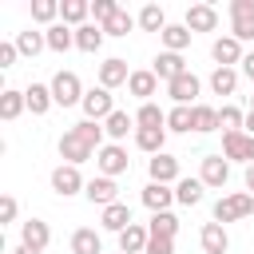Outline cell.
I'll list each match as a JSON object with an SVG mask.
<instances>
[{
  "label": "cell",
  "mask_w": 254,
  "mask_h": 254,
  "mask_svg": "<svg viewBox=\"0 0 254 254\" xmlns=\"http://www.w3.org/2000/svg\"><path fill=\"white\" fill-rule=\"evenodd\" d=\"M103 123H91V119H83V123H75V127H67L64 135H60V159L64 163H71V167H79V163H87V159H95L99 155V147H103Z\"/></svg>",
  "instance_id": "cell-1"
},
{
  "label": "cell",
  "mask_w": 254,
  "mask_h": 254,
  "mask_svg": "<svg viewBox=\"0 0 254 254\" xmlns=\"http://www.w3.org/2000/svg\"><path fill=\"white\" fill-rule=\"evenodd\" d=\"M83 83H79V75L75 71H56L52 75V99L60 103V107H75V103H83Z\"/></svg>",
  "instance_id": "cell-2"
},
{
  "label": "cell",
  "mask_w": 254,
  "mask_h": 254,
  "mask_svg": "<svg viewBox=\"0 0 254 254\" xmlns=\"http://www.w3.org/2000/svg\"><path fill=\"white\" fill-rule=\"evenodd\" d=\"M246 214H254V194H246V190H238V194H226V198H218L214 202V222H238V218H246Z\"/></svg>",
  "instance_id": "cell-3"
},
{
  "label": "cell",
  "mask_w": 254,
  "mask_h": 254,
  "mask_svg": "<svg viewBox=\"0 0 254 254\" xmlns=\"http://www.w3.org/2000/svg\"><path fill=\"white\" fill-rule=\"evenodd\" d=\"M222 159L226 163H254V135L250 131H226L222 135Z\"/></svg>",
  "instance_id": "cell-4"
},
{
  "label": "cell",
  "mask_w": 254,
  "mask_h": 254,
  "mask_svg": "<svg viewBox=\"0 0 254 254\" xmlns=\"http://www.w3.org/2000/svg\"><path fill=\"white\" fill-rule=\"evenodd\" d=\"M230 36L238 44L254 40V0H230Z\"/></svg>",
  "instance_id": "cell-5"
},
{
  "label": "cell",
  "mask_w": 254,
  "mask_h": 254,
  "mask_svg": "<svg viewBox=\"0 0 254 254\" xmlns=\"http://www.w3.org/2000/svg\"><path fill=\"white\" fill-rule=\"evenodd\" d=\"M95 167H99V175H107V179L123 175V171L131 167L127 147H119V143H103V147H99V155H95Z\"/></svg>",
  "instance_id": "cell-6"
},
{
  "label": "cell",
  "mask_w": 254,
  "mask_h": 254,
  "mask_svg": "<svg viewBox=\"0 0 254 254\" xmlns=\"http://www.w3.org/2000/svg\"><path fill=\"white\" fill-rule=\"evenodd\" d=\"M52 190H56L60 198H71V194L87 190V183H83L79 167H71V163H60V167L52 171Z\"/></svg>",
  "instance_id": "cell-7"
},
{
  "label": "cell",
  "mask_w": 254,
  "mask_h": 254,
  "mask_svg": "<svg viewBox=\"0 0 254 254\" xmlns=\"http://www.w3.org/2000/svg\"><path fill=\"white\" fill-rule=\"evenodd\" d=\"M198 91H202V83H198V75H194V71H187V75H179V79H171V83H167V95L175 99V107H194Z\"/></svg>",
  "instance_id": "cell-8"
},
{
  "label": "cell",
  "mask_w": 254,
  "mask_h": 254,
  "mask_svg": "<svg viewBox=\"0 0 254 254\" xmlns=\"http://www.w3.org/2000/svg\"><path fill=\"white\" fill-rule=\"evenodd\" d=\"M83 119H91V123H103L111 111H115V103H111V91L107 87H91L87 95H83Z\"/></svg>",
  "instance_id": "cell-9"
},
{
  "label": "cell",
  "mask_w": 254,
  "mask_h": 254,
  "mask_svg": "<svg viewBox=\"0 0 254 254\" xmlns=\"http://www.w3.org/2000/svg\"><path fill=\"white\" fill-rule=\"evenodd\" d=\"M198 179H202V187L222 190V187H226V179H230V163H226L222 155H206V159H202V167H198Z\"/></svg>",
  "instance_id": "cell-10"
},
{
  "label": "cell",
  "mask_w": 254,
  "mask_h": 254,
  "mask_svg": "<svg viewBox=\"0 0 254 254\" xmlns=\"http://www.w3.org/2000/svg\"><path fill=\"white\" fill-rule=\"evenodd\" d=\"M183 24H187L190 32H214V28H218V8H214V4H190L187 16H183Z\"/></svg>",
  "instance_id": "cell-11"
},
{
  "label": "cell",
  "mask_w": 254,
  "mask_h": 254,
  "mask_svg": "<svg viewBox=\"0 0 254 254\" xmlns=\"http://www.w3.org/2000/svg\"><path fill=\"white\" fill-rule=\"evenodd\" d=\"M83 194H87V202H91V206H99V210H103V206H111V202H119V187H115V179H107V175L91 179Z\"/></svg>",
  "instance_id": "cell-12"
},
{
  "label": "cell",
  "mask_w": 254,
  "mask_h": 254,
  "mask_svg": "<svg viewBox=\"0 0 254 254\" xmlns=\"http://www.w3.org/2000/svg\"><path fill=\"white\" fill-rule=\"evenodd\" d=\"M210 56H214V64L218 67H234V64H242V44L234 40V36H218L214 44H210Z\"/></svg>",
  "instance_id": "cell-13"
},
{
  "label": "cell",
  "mask_w": 254,
  "mask_h": 254,
  "mask_svg": "<svg viewBox=\"0 0 254 254\" xmlns=\"http://www.w3.org/2000/svg\"><path fill=\"white\" fill-rule=\"evenodd\" d=\"M151 71H155V75H159L163 83H171V79L187 75L190 67H187V60H183L179 52H159V56H155V67H151Z\"/></svg>",
  "instance_id": "cell-14"
},
{
  "label": "cell",
  "mask_w": 254,
  "mask_h": 254,
  "mask_svg": "<svg viewBox=\"0 0 254 254\" xmlns=\"http://www.w3.org/2000/svg\"><path fill=\"white\" fill-rule=\"evenodd\" d=\"M147 171H151V183H163V187H171V183H179V159L175 155H151V163H147Z\"/></svg>",
  "instance_id": "cell-15"
},
{
  "label": "cell",
  "mask_w": 254,
  "mask_h": 254,
  "mask_svg": "<svg viewBox=\"0 0 254 254\" xmlns=\"http://www.w3.org/2000/svg\"><path fill=\"white\" fill-rule=\"evenodd\" d=\"M20 242L44 254V250H48V242H52V230H48V222H44V218H28V222H20Z\"/></svg>",
  "instance_id": "cell-16"
},
{
  "label": "cell",
  "mask_w": 254,
  "mask_h": 254,
  "mask_svg": "<svg viewBox=\"0 0 254 254\" xmlns=\"http://www.w3.org/2000/svg\"><path fill=\"white\" fill-rule=\"evenodd\" d=\"M198 242H202V254H226L230 250V238H226V226L222 222H202Z\"/></svg>",
  "instance_id": "cell-17"
},
{
  "label": "cell",
  "mask_w": 254,
  "mask_h": 254,
  "mask_svg": "<svg viewBox=\"0 0 254 254\" xmlns=\"http://www.w3.org/2000/svg\"><path fill=\"white\" fill-rule=\"evenodd\" d=\"M131 79V71H127V60H119V56H111V60H103L99 64V87H119V83H127Z\"/></svg>",
  "instance_id": "cell-18"
},
{
  "label": "cell",
  "mask_w": 254,
  "mask_h": 254,
  "mask_svg": "<svg viewBox=\"0 0 254 254\" xmlns=\"http://www.w3.org/2000/svg\"><path fill=\"white\" fill-rule=\"evenodd\" d=\"M127 91H131L135 99L151 103V95L159 91V75H155L151 67H143V71H131V79H127Z\"/></svg>",
  "instance_id": "cell-19"
},
{
  "label": "cell",
  "mask_w": 254,
  "mask_h": 254,
  "mask_svg": "<svg viewBox=\"0 0 254 254\" xmlns=\"http://www.w3.org/2000/svg\"><path fill=\"white\" fill-rule=\"evenodd\" d=\"M171 202H175V190H171V187H163V183H147V187H143V206H147L151 214L171 210Z\"/></svg>",
  "instance_id": "cell-20"
},
{
  "label": "cell",
  "mask_w": 254,
  "mask_h": 254,
  "mask_svg": "<svg viewBox=\"0 0 254 254\" xmlns=\"http://www.w3.org/2000/svg\"><path fill=\"white\" fill-rule=\"evenodd\" d=\"M24 99H28V111L32 115H48L52 111V83H28L24 87Z\"/></svg>",
  "instance_id": "cell-21"
},
{
  "label": "cell",
  "mask_w": 254,
  "mask_h": 254,
  "mask_svg": "<svg viewBox=\"0 0 254 254\" xmlns=\"http://www.w3.org/2000/svg\"><path fill=\"white\" fill-rule=\"evenodd\" d=\"M147 242H151V230L139 226V222H131V226L119 234V254H143Z\"/></svg>",
  "instance_id": "cell-22"
},
{
  "label": "cell",
  "mask_w": 254,
  "mask_h": 254,
  "mask_svg": "<svg viewBox=\"0 0 254 254\" xmlns=\"http://www.w3.org/2000/svg\"><path fill=\"white\" fill-rule=\"evenodd\" d=\"M163 143H167V127H135V147L139 151L163 155Z\"/></svg>",
  "instance_id": "cell-23"
},
{
  "label": "cell",
  "mask_w": 254,
  "mask_h": 254,
  "mask_svg": "<svg viewBox=\"0 0 254 254\" xmlns=\"http://www.w3.org/2000/svg\"><path fill=\"white\" fill-rule=\"evenodd\" d=\"M99 222H103V230H115V234H123V230L131 226V206H127V202H111V206H103Z\"/></svg>",
  "instance_id": "cell-24"
},
{
  "label": "cell",
  "mask_w": 254,
  "mask_h": 254,
  "mask_svg": "<svg viewBox=\"0 0 254 254\" xmlns=\"http://www.w3.org/2000/svg\"><path fill=\"white\" fill-rule=\"evenodd\" d=\"M60 16H64L67 28H83L87 16H91V4H87V0H64V4H60Z\"/></svg>",
  "instance_id": "cell-25"
},
{
  "label": "cell",
  "mask_w": 254,
  "mask_h": 254,
  "mask_svg": "<svg viewBox=\"0 0 254 254\" xmlns=\"http://www.w3.org/2000/svg\"><path fill=\"white\" fill-rule=\"evenodd\" d=\"M44 40H48L52 52H67V48H75V28H67V24L60 20V24H52V28L44 32Z\"/></svg>",
  "instance_id": "cell-26"
},
{
  "label": "cell",
  "mask_w": 254,
  "mask_h": 254,
  "mask_svg": "<svg viewBox=\"0 0 254 254\" xmlns=\"http://www.w3.org/2000/svg\"><path fill=\"white\" fill-rule=\"evenodd\" d=\"M190 36H194V32H190L187 24H167L159 40H163V48H167V52H179V56H183V48L190 44Z\"/></svg>",
  "instance_id": "cell-27"
},
{
  "label": "cell",
  "mask_w": 254,
  "mask_h": 254,
  "mask_svg": "<svg viewBox=\"0 0 254 254\" xmlns=\"http://www.w3.org/2000/svg\"><path fill=\"white\" fill-rule=\"evenodd\" d=\"M131 127H135V119H131L127 111H119V107H115V111L103 119V131H107V139H111V143L127 139V131H131Z\"/></svg>",
  "instance_id": "cell-28"
},
{
  "label": "cell",
  "mask_w": 254,
  "mask_h": 254,
  "mask_svg": "<svg viewBox=\"0 0 254 254\" xmlns=\"http://www.w3.org/2000/svg\"><path fill=\"white\" fill-rule=\"evenodd\" d=\"M202 179H179L175 183V202H183V206H198L202 202Z\"/></svg>",
  "instance_id": "cell-29"
},
{
  "label": "cell",
  "mask_w": 254,
  "mask_h": 254,
  "mask_svg": "<svg viewBox=\"0 0 254 254\" xmlns=\"http://www.w3.org/2000/svg\"><path fill=\"white\" fill-rule=\"evenodd\" d=\"M103 36H107V32H103L99 24H83V28H75V48H79V52H99V48H103Z\"/></svg>",
  "instance_id": "cell-30"
},
{
  "label": "cell",
  "mask_w": 254,
  "mask_h": 254,
  "mask_svg": "<svg viewBox=\"0 0 254 254\" xmlns=\"http://www.w3.org/2000/svg\"><path fill=\"white\" fill-rule=\"evenodd\" d=\"M28 107V99H24V91H0V119L4 123H12V119H20V111Z\"/></svg>",
  "instance_id": "cell-31"
},
{
  "label": "cell",
  "mask_w": 254,
  "mask_h": 254,
  "mask_svg": "<svg viewBox=\"0 0 254 254\" xmlns=\"http://www.w3.org/2000/svg\"><path fill=\"white\" fill-rule=\"evenodd\" d=\"M99 250H103V242H99V234L91 226H79L71 234V254H99Z\"/></svg>",
  "instance_id": "cell-32"
},
{
  "label": "cell",
  "mask_w": 254,
  "mask_h": 254,
  "mask_svg": "<svg viewBox=\"0 0 254 254\" xmlns=\"http://www.w3.org/2000/svg\"><path fill=\"white\" fill-rule=\"evenodd\" d=\"M234 87H238V71L234 67H214L210 71V91L214 95H234Z\"/></svg>",
  "instance_id": "cell-33"
},
{
  "label": "cell",
  "mask_w": 254,
  "mask_h": 254,
  "mask_svg": "<svg viewBox=\"0 0 254 254\" xmlns=\"http://www.w3.org/2000/svg\"><path fill=\"white\" fill-rule=\"evenodd\" d=\"M147 230H151V238H175V234H179V218H175L171 210H163V214H151Z\"/></svg>",
  "instance_id": "cell-34"
},
{
  "label": "cell",
  "mask_w": 254,
  "mask_h": 254,
  "mask_svg": "<svg viewBox=\"0 0 254 254\" xmlns=\"http://www.w3.org/2000/svg\"><path fill=\"white\" fill-rule=\"evenodd\" d=\"M139 28L163 36V28H167V12H163L159 4H143V12H139Z\"/></svg>",
  "instance_id": "cell-35"
},
{
  "label": "cell",
  "mask_w": 254,
  "mask_h": 254,
  "mask_svg": "<svg viewBox=\"0 0 254 254\" xmlns=\"http://www.w3.org/2000/svg\"><path fill=\"white\" fill-rule=\"evenodd\" d=\"M135 127H167V111L159 103H143L135 111Z\"/></svg>",
  "instance_id": "cell-36"
},
{
  "label": "cell",
  "mask_w": 254,
  "mask_h": 254,
  "mask_svg": "<svg viewBox=\"0 0 254 254\" xmlns=\"http://www.w3.org/2000/svg\"><path fill=\"white\" fill-rule=\"evenodd\" d=\"M167 131H194V107H171L167 111Z\"/></svg>",
  "instance_id": "cell-37"
},
{
  "label": "cell",
  "mask_w": 254,
  "mask_h": 254,
  "mask_svg": "<svg viewBox=\"0 0 254 254\" xmlns=\"http://www.w3.org/2000/svg\"><path fill=\"white\" fill-rule=\"evenodd\" d=\"M194 131H198V135L218 131V107H210V103H194Z\"/></svg>",
  "instance_id": "cell-38"
},
{
  "label": "cell",
  "mask_w": 254,
  "mask_h": 254,
  "mask_svg": "<svg viewBox=\"0 0 254 254\" xmlns=\"http://www.w3.org/2000/svg\"><path fill=\"white\" fill-rule=\"evenodd\" d=\"M218 127H222V135H226V131H242V127H246V111L234 107V103L218 107Z\"/></svg>",
  "instance_id": "cell-39"
},
{
  "label": "cell",
  "mask_w": 254,
  "mask_h": 254,
  "mask_svg": "<svg viewBox=\"0 0 254 254\" xmlns=\"http://www.w3.org/2000/svg\"><path fill=\"white\" fill-rule=\"evenodd\" d=\"M56 16H60V0H32V20L36 24H56Z\"/></svg>",
  "instance_id": "cell-40"
},
{
  "label": "cell",
  "mask_w": 254,
  "mask_h": 254,
  "mask_svg": "<svg viewBox=\"0 0 254 254\" xmlns=\"http://www.w3.org/2000/svg\"><path fill=\"white\" fill-rule=\"evenodd\" d=\"M135 24H139V20H135V16L127 12V8H119V12H115V16L107 20V24H103V32H107V36H127V32H131Z\"/></svg>",
  "instance_id": "cell-41"
},
{
  "label": "cell",
  "mask_w": 254,
  "mask_h": 254,
  "mask_svg": "<svg viewBox=\"0 0 254 254\" xmlns=\"http://www.w3.org/2000/svg\"><path fill=\"white\" fill-rule=\"evenodd\" d=\"M16 48H20V56H40L48 48V40H44V32H20L16 36Z\"/></svg>",
  "instance_id": "cell-42"
},
{
  "label": "cell",
  "mask_w": 254,
  "mask_h": 254,
  "mask_svg": "<svg viewBox=\"0 0 254 254\" xmlns=\"http://www.w3.org/2000/svg\"><path fill=\"white\" fill-rule=\"evenodd\" d=\"M115 12H119V4H115V0H95V4H91V16H95V24H99V28H103Z\"/></svg>",
  "instance_id": "cell-43"
},
{
  "label": "cell",
  "mask_w": 254,
  "mask_h": 254,
  "mask_svg": "<svg viewBox=\"0 0 254 254\" xmlns=\"http://www.w3.org/2000/svg\"><path fill=\"white\" fill-rule=\"evenodd\" d=\"M143 254H175V238H151Z\"/></svg>",
  "instance_id": "cell-44"
},
{
  "label": "cell",
  "mask_w": 254,
  "mask_h": 254,
  "mask_svg": "<svg viewBox=\"0 0 254 254\" xmlns=\"http://www.w3.org/2000/svg\"><path fill=\"white\" fill-rule=\"evenodd\" d=\"M16 56H20V48H16V44H0V67H12V64H16Z\"/></svg>",
  "instance_id": "cell-45"
},
{
  "label": "cell",
  "mask_w": 254,
  "mask_h": 254,
  "mask_svg": "<svg viewBox=\"0 0 254 254\" xmlns=\"http://www.w3.org/2000/svg\"><path fill=\"white\" fill-rule=\"evenodd\" d=\"M0 218H4V222L16 218V198H12V194H4V202H0Z\"/></svg>",
  "instance_id": "cell-46"
},
{
  "label": "cell",
  "mask_w": 254,
  "mask_h": 254,
  "mask_svg": "<svg viewBox=\"0 0 254 254\" xmlns=\"http://www.w3.org/2000/svg\"><path fill=\"white\" fill-rule=\"evenodd\" d=\"M242 75H246V79H254V52H246V56H242Z\"/></svg>",
  "instance_id": "cell-47"
},
{
  "label": "cell",
  "mask_w": 254,
  "mask_h": 254,
  "mask_svg": "<svg viewBox=\"0 0 254 254\" xmlns=\"http://www.w3.org/2000/svg\"><path fill=\"white\" fill-rule=\"evenodd\" d=\"M242 183H246V194H254V163L246 167V175H242Z\"/></svg>",
  "instance_id": "cell-48"
},
{
  "label": "cell",
  "mask_w": 254,
  "mask_h": 254,
  "mask_svg": "<svg viewBox=\"0 0 254 254\" xmlns=\"http://www.w3.org/2000/svg\"><path fill=\"white\" fill-rule=\"evenodd\" d=\"M12 254H40V250H32V246H24V242H20V246H16Z\"/></svg>",
  "instance_id": "cell-49"
},
{
  "label": "cell",
  "mask_w": 254,
  "mask_h": 254,
  "mask_svg": "<svg viewBox=\"0 0 254 254\" xmlns=\"http://www.w3.org/2000/svg\"><path fill=\"white\" fill-rule=\"evenodd\" d=\"M246 131L254 135V111H246Z\"/></svg>",
  "instance_id": "cell-50"
},
{
  "label": "cell",
  "mask_w": 254,
  "mask_h": 254,
  "mask_svg": "<svg viewBox=\"0 0 254 254\" xmlns=\"http://www.w3.org/2000/svg\"><path fill=\"white\" fill-rule=\"evenodd\" d=\"M250 111H254V95H250Z\"/></svg>",
  "instance_id": "cell-51"
}]
</instances>
